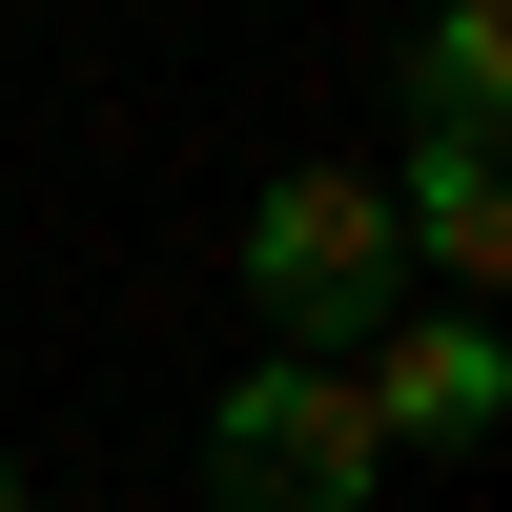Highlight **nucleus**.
<instances>
[{
	"instance_id": "f257e3e1",
	"label": "nucleus",
	"mask_w": 512,
	"mask_h": 512,
	"mask_svg": "<svg viewBox=\"0 0 512 512\" xmlns=\"http://www.w3.org/2000/svg\"><path fill=\"white\" fill-rule=\"evenodd\" d=\"M246 287H267L287 369H349L369 328H390V185H369V164H287V185L246 205Z\"/></svg>"
},
{
	"instance_id": "f03ea898",
	"label": "nucleus",
	"mask_w": 512,
	"mask_h": 512,
	"mask_svg": "<svg viewBox=\"0 0 512 512\" xmlns=\"http://www.w3.org/2000/svg\"><path fill=\"white\" fill-rule=\"evenodd\" d=\"M390 492V451H369L349 369H226V410H205V512H369Z\"/></svg>"
},
{
	"instance_id": "7ed1b4c3",
	"label": "nucleus",
	"mask_w": 512,
	"mask_h": 512,
	"mask_svg": "<svg viewBox=\"0 0 512 512\" xmlns=\"http://www.w3.org/2000/svg\"><path fill=\"white\" fill-rule=\"evenodd\" d=\"M349 410H369V451H492V410H512V349L472 308H390L349 349Z\"/></svg>"
},
{
	"instance_id": "20e7f679",
	"label": "nucleus",
	"mask_w": 512,
	"mask_h": 512,
	"mask_svg": "<svg viewBox=\"0 0 512 512\" xmlns=\"http://www.w3.org/2000/svg\"><path fill=\"white\" fill-rule=\"evenodd\" d=\"M492 103H512V21L451 0V21L410 41V123H431V164H492Z\"/></svg>"
},
{
	"instance_id": "39448f33",
	"label": "nucleus",
	"mask_w": 512,
	"mask_h": 512,
	"mask_svg": "<svg viewBox=\"0 0 512 512\" xmlns=\"http://www.w3.org/2000/svg\"><path fill=\"white\" fill-rule=\"evenodd\" d=\"M410 246H431L451 287H492V267H512V185H492V164H431V144H410Z\"/></svg>"
},
{
	"instance_id": "423d86ee",
	"label": "nucleus",
	"mask_w": 512,
	"mask_h": 512,
	"mask_svg": "<svg viewBox=\"0 0 512 512\" xmlns=\"http://www.w3.org/2000/svg\"><path fill=\"white\" fill-rule=\"evenodd\" d=\"M0 512H41V492H21V472H0Z\"/></svg>"
}]
</instances>
